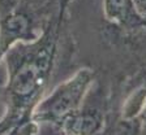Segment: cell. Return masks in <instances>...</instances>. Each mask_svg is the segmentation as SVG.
<instances>
[{"mask_svg":"<svg viewBox=\"0 0 146 135\" xmlns=\"http://www.w3.org/2000/svg\"><path fill=\"white\" fill-rule=\"evenodd\" d=\"M36 21L29 0H20L15 9L0 17V60L15 43L35 39Z\"/></svg>","mask_w":146,"mask_h":135,"instance_id":"obj_2","label":"cell"},{"mask_svg":"<svg viewBox=\"0 0 146 135\" xmlns=\"http://www.w3.org/2000/svg\"><path fill=\"white\" fill-rule=\"evenodd\" d=\"M15 44L3 56L8 69V114L0 122V135L21 125L47 81L54 57V35L50 30L36 42Z\"/></svg>","mask_w":146,"mask_h":135,"instance_id":"obj_1","label":"cell"},{"mask_svg":"<svg viewBox=\"0 0 146 135\" xmlns=\"http://www.w3.org/2000/svg\"><path fill=\"white\" fill-rule=\"evenodd\" d=\"M18 3L20 0H0V17L15 9Z\"/></svg>","mask_w":146,"mask_h":135,"instance_id":"obj_5","label":"cell"},{"mask_svg":"<svg viewBox=\"0 0 146 135\" xmlns=\"http://www.w3.org/2000/svg\"><path fill=\"white\" fill-rule=\"evenodd\" d=\"M128 0H107V9L112 17H123L127 12Z\"/></svg>","mask_w":146,"mask_h":135,"instance_id":"obj_4","label":"cell"},{"mask_svg":"<svg viewBox=\"0 0 146 135\" xmlns=\"http://www.w3.org/2000/svg\"><path fill=\"white\" fill-rule=\"evenodd\" d=\"M88 81V73H78L73 81L61 86L51 97H48L44 103L40 104L35 117L40 120H54L65 114L68 109L72 108L77 103L81 92H84Z\"/></svg>","mask_w":146,"mask_h":135,"instance_id":"obj_3","label":"cell"}]
</instances>
